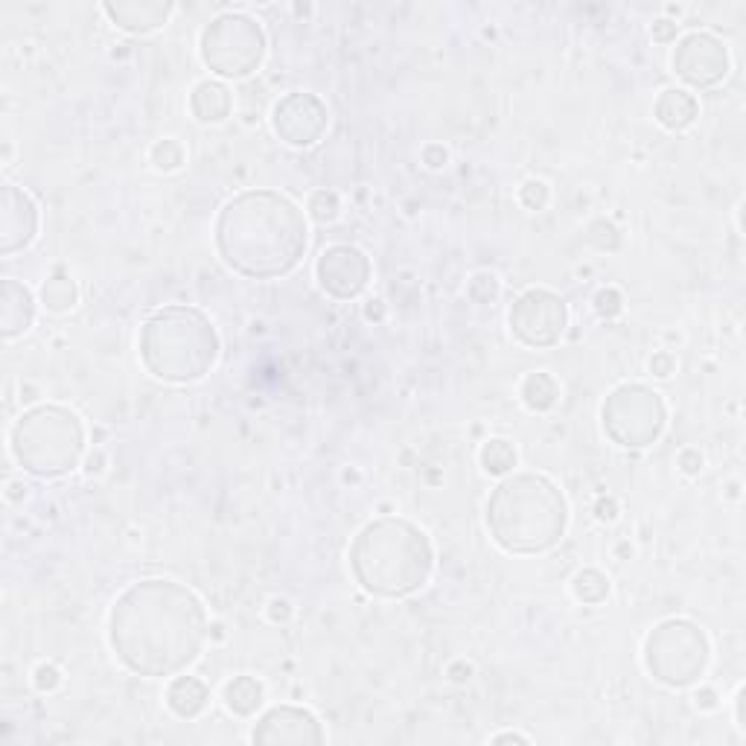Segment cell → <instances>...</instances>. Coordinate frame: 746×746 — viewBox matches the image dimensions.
I'll return each mask as SVG.
<instances>
[{"label":"cell","instance_id":"obj_1","mask_svg":"<svg viewBox=\"0 0 746 746\" xmlns=\"http://www.w3.org/2000/svg\"><path fill=\"white\" fill-rule=\"evenodd\" d=\"M202 601L175 580H140L129 586L108 618L117 659L137 677H172L202 656L207 642Z\"/></svg>","mask_w":746,"mask_h":746},{"label":"cell","instance_id":"obj_2","mask_svg":"<svg viewBox=\"0 0 746 746\" xmlns=\"http://www.w3.org/2000/svg\"><path fill=\"white\" fill-rule=\"evenodd\" d=\"M306 219L274 190L239 193L219 210L216 251L228 269L251 280L289 274L306 254Z\"/></svg>","mask_w":746,"mask_h":746},{"label":"cell","instance_id":"obj_3","mask_svg":"<svg viewBox=\"0 0 746 746\" xmlns=\"http://www.w3.org/2000/svg\"><path fill=\"white\" fill-rule=\"evenodd\" d=\"M435 566L429 537L406 519H373L350 545V569L376 598H408L420 592Z\"/></svg>","mask_w":746,"mask_h":746},{"label":"cell","instance_id":"obj_4","mask_svg":"<svg viewBox=\"0 0 746 746\" xmlns=\"http://www.w3.org/2000/svg\"><path fill=\"white\" fill-rule=\"evenodd\" d=\"M487 531L508 554H543L563 540L569 525L566 496L537 473L508 475L487 499Z\"/></svg>","mask_w":746,"mask_h":746},{"label":"cell","instance_id":"obj_5","mask_svg":"<svg viewBox=\"0 0 746 746\" xmlns=\"http://www.w3.org/2000/svg\"><path fill=\"white\" fill-rule=\"evenodd\" d=\"M219 356V336L210 318L193 306H167L140 330V359L164 382H196Z\"/></svg>","mask_w":746,"mask_h":746},{"label":"cell","instance_id":"obj_6","mask_svg":"<svg viewBox=\"0 0 746 746\" xmlns=\"http://www.w3.org/2000/svg\"><path fill=\"white\" fill-rule=\"evenodd\" d=\"M12 452L38 478L70 473L85 452L82 420L65 406L33 408L12 429Z\"/></svg>","mask_w":746,"mask_h":746},{"label":"cell","instance_id":"obj_7","mask_svg":"<svg viewBox=\"0 0 746 746\" xmlns=\"http://www.w3.org/2000/svg\"><path fill=\"white\" fill-rule=\"evenodd\" d=\"M712 659L709 636L694 621H665L645 645V665L656 682L668 688H688L706 674Z\"/></svg>","mask_w":746,"mask_h":746},{"label":"cell","instance_id":"obj_8","mask_svg":"<svg viewBox=\"0 0 746 746\" xmlns=\"http://www.w3.org/2000/svg\"><path fill=\"white\" fill-rule=\"evenodd\" d=\"M266 33L248 15L228 12L202 33V62L222 79H245L263 65Z\"/></svg>","mask_w":746,"mask_h":746},{"label":"cell","instance_id":"obj_9","mask_svg":"<svg viewBox=\"0 0 746 746\" xmlns=\"http://www.w3.org/2000/svg\"><path fill=\"white\" fill-rule=\"evenodd\" d=\"M601 417H604L607 438L624 449H645L650 443H656L668 423L662 397L639 382L615 388L604 403Z\"/></svg>","mask_w":746,"mask_h":746},{"label":"cell","instance_id":"obj_10","mask_svg":"<svg viewBox=\"0 0 746 746\" xmlns=\"http://www.w3.org/2000/svg\"><path fill=\"white\" fill-rule=\"evenodd\" d=\"M566 301L548 289H528L510 306V333L525 347H554L566 333Z\"/></svg>","mask_w":746,"mask_h":746},{"label":"cell","instance_id":"obj_11","mask_svg":"<svg viewBox=\"0 0 746 746\" xmlns=\"http://www.w3.org/2000/svg\"><path fill=\"white\" fill-rule=\"evenodd\" d=\"M674 70L691 88H714L729 73V53L717 35L691 33L674 50Z\"/></svg>","mask_w":746,"mask_h":746},{"label":"cell","instance_id":"obj_12","mask_svg":"<svg viewBox=\"0 0 746 746\" xmlns=\"http://www.w3.org/2000/svg\"><path fill=\"white\" fill-rule=\"evenodd\" d=\"M315 274L327 295L350 301L365 292L371 280V260L356 245H333L318 257Z\"/></svg>","mask_w":746,"mask_h":746},{"label":"cell","instance_id":"obj_13","mask_svg":"<svg viewBox=\"0 0 746 746\" xmlns=\"http://www.w3.org/2000/svg\"><path fill=\"white\" fill-rule=\"evenodd\" d=\"M272 126L289 146H312L327 132V105L315 94H289L274 105Z\"/></svg>","mask_w":746,"mask_h":746},{"label":"cell","instance_id":"obj_14","mask_svg":"<svg viewBox=\"0 0 746 746\" xmlns=\"http://www.w3.org/2000/svg\"><path fill=\"white\" fill-rule=\"evenodd\" d=\"M251 741L263 746H318L324 744V729L306 709L277 706L257 720Z\"/></svg>","mask_w":746,"mask_h":746},{"label":"cell","instance_id":"obj_15","mask_svg":"<svg viewBox=\"0 0 746 746\" xmlns=\"http://www.w3.org/2000/svg\"><path fill=\"white\" fill-rule=\"evenodd\" d=\"M38 234V207L21 190L6 184L0 193V251L15 254L27 248Z\"/></svg>","mask_w":746,"mask_h":746},{"label":"cell","instance_id":"obj_16","mask_svg":"<svg viewBox=\"0 0 746 746\" xmlns=\"http://www.w3.org/2000/svg\"><path fill=\"white\" fill-rule=\"evenodd\" d=\"M105 15L126 33H152L167 24L172 15V3L167 0H108Z\"/></svg>","mask_w":746,"mask_h":746},{"label":"cell","instance_id":"obj_17","mask_svg":"<svg viewBox=\"0 0 746 746\" xmlns=\"http://www.w3.org/2000/svg\"><path fill=\"white\" fill-rule=\"evenodd\" d=\"M35 304L27 286L18 280H3L0 292V333L3 339H18L33 327Z\"/></svg>","mask_w":746,"mask_h":746},{"label":"cell","instance_id":"obj_18","mask_svg":"<svg viewBox=\"0 0 746 746\" xmlns=\"http://www.w3.org/2000/svg\"><path fill=\"white\" fill-rule=\"evenodd\" d=\"M231 91L222 85V82H213V79H204L193 88V97H190V108H193V117L199 123H222L228 114H231Z\"/></svg>","mask_w":746,"mask_h":746},{"label":"cell","instance_id":"obj_19","mask_svg":"<svg viewBox=\"0 0 746 746\" xmlns=\"http://www.w3.org/2000/svg\"><path fill=\"white\" fill-rule=\"evenodd\" d=\"M656 120L665 126V129H671V132H682V129H688L694 120H697V114H700V105L697 100L688 94V91H682V88H668V91H662V97L656 100Z\"/></svg>","mask_w":746,"mask_h":746},{"label":"cell","instance_id":"obj_20","mask_svg":"<svg viewBox=\"0 0 746 746\" xmlns=\"http://www.w3.org/2000/svg\"><path fill=\"white\" fill-rule=\"evenodd\" d=\"M207 700H210V691H207V685H204L202 679L196 677L172 679V685L167 688V706L178 717H187V720L196 717V714H202Z\"/></svg>","mask_w":746,"mask_h":746},{"label":"cell","instance_id":"obj_21","mask_svg":"<svg viewBox=\"0 0 746 746\" xmlns=\"http://www.w3.org/2000/svg\"><path fill=\"white\" fill-rule=\"evenodd\" d=\"M225 706L239 717H248L263 706V685L254 677H234L225 685Z\"/></svg>","mask_w":746,"mask_h":746},{"label":"cell","instance_id":"obj_22","mask_svg":"<svg viewBox=\"0 0 746 746\" xmlns=\"http://www.w3.org/2000/svg\"><path fill=\"white\" fill-rule=\"evenodd\" d=\"M560 397V385L548 373H531L522 382V400L531 411H548Z\"/></svg>","mask_w":746,"mask_h":746},{"label":"cell","instance_id":"obj_23","mask_svg":"<svg viewBox=\"0 0 746 746\" xmlns=\"http://www.w3.org/2000/svg\"><path fill=\"white\" fill-rule=\"evenodd\" d=\"M76 283L70 280L68 274H53L50 280H44L41 286V304L47 306L50 312H70L76 306Z\"/></svg>","mask_w":746,"mask_h":746},{"label":"cell","instance_id":"obj_24","mask_svg":"<svg viewBox=\"0 0 746 746\" xmlns=\"http://www.w3.org/2000/svg\"><path fill=\"white\" fill-rule=\"evenodd\" d=\"M481 467L490 475H508L516 467V449L502 438H493L481 446Z\"/></svg>","mask_w":746,"mask_h":746},{"label":"cell","instance_id":"obj_25","mask_svg":"<svg viewBox=\"0 0 746 746\" xmlns=\"http://www.w3.org/2000/svg\"><path fill=\"white\" fill-rule=\"evenodd\" d=\"M575 595L583 604H601L610 595V580L598 569H583L575 577Z\"/></svg>","mask_w":746,"mask_h":746},{"label":"cell","instance_id":"obj_26","mask_svg":"<svg viewBox=\"0 0 746 746\" xmlns=\"http://www.w3.org/2000/svg\"><path fill=\"white\" fill-rule=\"evenodd\" d=\"M309 216L315 222H333L339 216V196L333 190H318L309 196Z\"/></svg>","mask_w":746,"mask_h":746},{"label":"cell","instance_id":"obj_27","mask_svg":"<svg viewBox=\"0 0 746 746\" xmlns=\"http://www.w3.org/2000/svg\"><path fill=\"white\" fill-rule=\"evenodd\" d=\"M152 164L164 172L178 170V167L184 164V149H181V143H178V140H161V143H155V149H152Z\"/></svg>","mask_w":746,"mask_h":746},{"label":"cell","instance_id":"obj_28","mask_svg":"<svg viewBox=\"0 0 746 746\" xmlns=\"http://www.w3.org/2000/svg\"><path fill=\"white\" fill-rule=\"evenodd\" d=\"M467 292H470V298H473L475 304H493L499 298V280H496V274H475Z\"/></svg>","mask_w":746,"mask_h":746},{"label":"cell","instance_id":"obj_29","mask_svg":"<svg viewBox=\"0 0 746 746\" xmlns=\"http://www.w3.org/2000/svg\"><path fill=\"white\" fill-rule=\"evenodd\" d=\"M519 202L525 204L528 210H543L548 204V187L543 181H528L522 190H519Z\"/></svg>","mask_w":746,"mask_h":746},{"label":"cell","instance_id":"obj_30","mask_svg":"<svg viewBox=\"0 0 746 746\" xmlns=\"http://www.w3.org/2000/svg\"><path fill=\"white\" fill-rule=\"evenodd\" d=\"M595 312H598L601 318H615V315L621 312V295H618L615 289L598 292V295H595Z\"/></svg>","mask_w":746,"mask_h":746},{"label":"cell","instance_id":"obj_31","mask_svg":"<svg viewBox=\"0 0 746 746\" xmlns=\"http://www.w3.org/2000/svg\"><path fill=\"white\" fill-rule=\"evenodd\" d=\"M59 682H62V674H59L56 665H38V671H35V688L38 691H53V688H59Z\"/></svg>","mask_w":746,"mask_h":746},{"label":"cell","instance_id":"obj_32","mask_svg":"<svg viewBox=\"0 0 746 746\" xmlns=\"http://www.w3.org/2000/svg\"><path fill=\"white\" fill-rule=\"evenodd\" d=\"M653 41H659V44H671V41H677V24H674V21H668V18L656 21V24H653Z\"/></svg>","mask_w":746,"mask_h":746},{"label":"cell","instance_id":"obj_33","mask_svg":"<svg viewBox=\"0 0 746 746\" xmlns=\"http://www.w3.org/2000/svg\"><path fill=\"white\" fill-rule=\"evenodd\" d=\"M674 368H677V362H674L671 353H656V356L650 359V371L656 373V376H671Z\"/></svg>","mask_w":746,"mask_h":746},{"label":"cell","instance_id":"obj_34","mask_svg":"<svg viewBox=\"0 0 746 746\" xmlns=\"http://www.w3.org/2000/svg\"><path fill=\"white\" fill-rule=\"evenodd\" d=\"M679 464H682V470L688 475L700 473V467H703V458L694 452V449H688V452H682V458H679Z\"/></svg>","mask_w":746,"mask_h":746},{"label":"cell","instance_id":"obj_35","mask_svg":"<svg viewBox=\"0 0 746 746\" xmlns=\"http://www.w3.org/2000/svg\"><path fill=\"white\" fill-rule=\"evenodd\" d=\"M423 161H426L429 167H443V164H446V149H443V146H426V149H423Z\"/></svg>","mask_w":746,"mask_h":746},{"label":"cell","instance_id":"obj_36","mask_svg":"<svg viewBox=\"0 0 746 746\" xmlns=\"http://www.w3.org/2000/svg\"><path fill=\"white\" fill-rule=\"evenodd\" d=\"M289 612H292V607H289V601H283V598H274L272 604H269V618H272V621H286Z\"/></svg>","mask_w":746,"mask_h":746},{"label":"cell","instance_id":"obj_37","mask_svg":"<svg viewBox=\"0 0 746 746\" xmlns=\"http://www.w3.org/2000/svg\"><path fill=\"white\" fill-rule=\"evenodd\" d=\"M595 510H598V519H607V522L615 519V502H612V499H601Z\"/></svg>","mask_w":746,"mask_h":746},{"label":"cell","instance_id":"obj_38","mask_svg":"<svg viewBox=\"0 0 746 746\" xmlns=\"http://www.w3.org/2000/svg\"><path fill=\"white\" fill-rule=\"evenodd\" d=\"M493 744H528V738L516 735V732H508V735H496Z\"/></svg>","mask_w":746,"mask_h":746},{"label":"cell","instance_id":"obj_39","mask_svg":"<svg viewBox=\"0 0 746 746\" xmlns=\"http://www.w3.org/2000/svg\"><path fill=\"white\" fill-rule=\"evenodd\" d=\"M744 697H746V688L738 691V697H735V709H738V726L746 729V717H744Z\"/></svg>","mask_w":746,"mask_h":746},{"label":"cell","instance_id":"obj_40","mask_svg":"<svg viewBox=\"0 0 746 746\" xmlns=\"http://www.w3.org/2000/svg\"><path fill=\"white\" fill-rule=\"evenodd\" d=\"M697 706H703V709H714V691H703V694H697Z\"/></svg>","mask_w":746,"mask_h":746},{"label":"cell","instance_id":"obj_41","mask_svg":"<svg viewBox=\"0 0 746 746\" xmlns=\"http://www.w3.org/2000/svg\"><path fill=\"white\" fill-rule=\"evenodd\" d=\"M373 315L379 318V315H382V306H368V318H373Z\"/></svg>","mask_w":746,"mask_h":746}]
</instances>
